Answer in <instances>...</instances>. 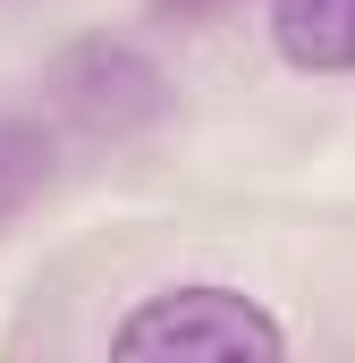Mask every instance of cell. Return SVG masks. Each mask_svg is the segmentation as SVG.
<instances>
[{
	"label": "cell",
	"mask_w": 355,
	"mask_h": 363,
	"mask_svg": "<svg viewBox=\"0 0 355 363\" xmlns=\"http://www.w3.org/2000/svg\"><path fill=\"white\" fill-rule=\"evenodd\" d=\"M110 355H127V363H279L288 355V330L246 287H212L203 279V287L144 296L110 330Z\"/></svg>",
	"instance_id": "cell-1"
},
{
	"label": "cell",
	"mask_w": 355,
	"mask_h": 363,
	"mask_svg": "<svg viewBox=\"0 0 355 363\" xmlns=\"http://www.w3.org/2000/svg\"><path fill=\"white\" fill-rule=\"evenodd\" d=\"M271 43L305 77H355V0H271Z\"/></svg>",
	"instance_id": "cell-2"
},
{
	"label": "cell",
	"mask_w": 355,
	"mask_h": 363,
	"mask_svg": "<svg viewBox=\"0 0 355 363\" xmlns=\"http://www.w3.org/2000/svg\"><path fill=\"white\" fill-rule=\"evenodd\" d=\"M68 101L85 110L93 127H119L127 110L144 118V110L161 101V77H153L136 51H119V43H93V51H77V60H68Z\"/></svg>",
	"instance_id": "cell-3"
},
{
	"label": "cell",
	"mask_w": 355,
	"mask_h": 363,
	"mask_svg": "<svg viewBox=\"0 0 355 363\" xmlns=\"http://www.w3.org/2000/svg\"><path fill=\"white\" fill-rule=\"evenodd\" d=\"M161 17H203V9H220V0H153Z\"/></svg>",
	"instance_id": "cell-4"
}]
</instances>
